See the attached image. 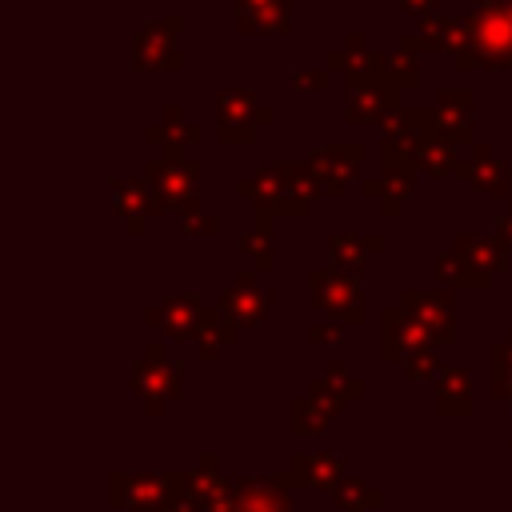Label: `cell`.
<instances>
[{"mask_svg":"<svg viewBox=\"0 0 512 512\" xmlns=\"http://www.w3.org/2000/svg\"><path fill=\"white\" fill-rule=\"evenodd\" d=\"M324 64L332 72H344L348 76V88H376V92L400 96V92H408V88L420 84V64H416L412 52H404V48H396V52H372L360 32H352L344 40V48H332L324 56Z\"/></svg>","mask_w":512,"mask_h":512,"instance_id":"6da1fadb","label":"cell"},{"mask_svg":"<svg viewBox=\"0 0 512 512\" xmlns=\"http://www.w3.org/2000/svg\"><path fill=\"white\" fill-rule=\"evenodd\" d=\"M456 68H512V12L508 4L484 0L464 12V40L452 52Z\"/></svg>","mask_w":512,"mask_h":512,"instance_id":"7a4b0ae2","label":"cell"},{"mask_svg":"<svg viewBox=\"0 0 512 512\" xmlns=\"http://www.w3.org/2000/svg\"><path fill=\"white\" fill-rule=\"evenodd\" d=\"M508 248L496 236H456L452 248H444L436 256V276L448 288H488L496 280V272L504 268Z\"/></svg>","mask_w":512,"mask_h":512,"instance_id":"3957f363","label":"cell"},{"mask_svg":"<svg viewBox=\"0 0 512 512\" xmlns=\"http://www.w3.org/2000/svg\"><path fill=\"white\" fill-rule=\"evenodd\" d=\"M144 180L164 196L168 212H200V160H188L184 152H160V160L144 164Z\"/></svg>","mask_w":512,"mask_h":512,"instance_id":"277c9868","label":"cell"},{"mask_svg":"<svg viewBox=\"0 0 512 512\" xmlns=\"http://www.w3.org/2000/svg\"><path fill=\"white\" fill-rule=\"evenodd\" d=\"M308 296L312 304L336 320V324H360L368 304H364V288H360V276L356 272H340V268H312L308 272Z\"/></svg>","mask_w":512,"mask_h":512,"instance_id":"5b68a950","label":"cell"},{"mask_svg":"<svg viewBox=\"0 0 512 512\" xmlns=\"http://www.w3.org/2000/svg\"><path fill=\"white\" fill-rule=\"evenodd\" d=\"M360 160H364V144L360 140H336V144H320L308 152V172L316 180V192L340 200L352 180L360 176Z\"/></svg>","mask_w":512,"mask_h":512,"instance_id":"8992f818","label":"cell"},{"mask_svg":"<svg viewBox=\"0 0 512 512\" xmlns=\"http://www.w3.org/2000/svg\"><path fill=\"white\" fill-rule=\"evenodd\" d=\"M272 120H276V108L260 104L248 88H224L216 96V136L228 144H248L256 136V128H264Z\"/></svg>","mask_w":512,"mask_h":512,"instance_id":"52a82bcc","label":"cell"},{"mask_svg":"<svg viewBox=\"0 0 512 512\" xmlns=\"http://www.w3.org/2000/svg\"><path fill=\"white\" fill-rule=\"evenodd\" d=\"M180 28H184L180 16L148 20L136 32V40H132V68L136 72H176L184 64V56H180Z\"/></svg>","mask_w":512,"mask_h":512,"instance_id":"ba28073f","label":"cell"},{"mask_svg":"<svg viewBox=\"0 0 512 512\" xmlns=\"http://www.w3.org/2000/svg\"><path fill=\"white\" fill-rule=\"evenodd\" d=\"M132 388H136V396L144 400L148 416H160V412H164V400L180 396V364H172V360L164 356V348L152 340V344L144 348V356L132 364Z\"/></svg>","mask_w":512,"mask_h":512,"instance_id":"9c48e42d","label":"cell"},{"mask_svg":"<svg viewBox=\"0 0 512 512\" xmlns=\"http://www.w3.org/2000/svg\"><path fill=\"white\" fill-rule=\"evenodd\" d=\"M400 308L428 332L432 348L436 344H452L456 340V304H452V288H404L400 292Z\"/></svg>","mask_w":512,"mask_h":512,"instance_id":"30bf717a","label":"cell"},{"mask_svg":"<svg viewBox=\"0 0 512 512\" xmlns=\"http://www.w3.org/2000/svg\"><path fill=\"white\" fill-rule=\"evenodd\" d=\"M172 488L176 472H112V504L124 512H160Z\"/></svg>","mask_w":512,"mask_h":512,"instance_id":"8fae6325","label":"cell"},{"mask_svg":"<svg viewBox=\"0 0 512 512\" xmlns=\"http://www.w3.org/2000/svg\"><path fill=\"white\" fill-rule=\"evenodd\" d=\"M216 308H220L236 328L268 324V320H272V296H268V288L256 284V272H252V268L236 272V284L216 300Z\"/></svg>","mask_w":512,"mask_h":512,"instance_id":"7c38bea8","label":"cell"},{"mask_svg":"<svg viewBox=\"0 0 512 512\" xmlns=\"http://www.w3.org/2000/svg\"><path fill=\"white\" fill-rule=\"evenodd\" d=\"M108 192H112V208L116 216L124 220L128 232H144V224L160 212H168L164 196L140 176V180H108Z\"/></svg>","mask_w":512,"mask_h":512,"instance_id":"4fadbf2b","label":"cell"},{"mask_svg":"<svg viewBox=\"0 0 512 512\" xmlns=\"http://www.w3.org/2000/svg\"><path fill=\"white\" fill-rule=\"evenodd\" d=\"M416 352H432L428 332H424L400 304H388V308L380 312V356L404 364V360L416 356Z\"/></svg>","mask_w":512,"mask_h":512,"instance_id":"5bb4252c","label":"cell"},{"mask_svg":"<svg viewBox=\"0 0 512 512\" xmlns=\"http://www.w3.org/2000/svg\"><path fill=\"white\" fill-rule=\"evenodd\" d=\"M436 136L448 144H472L476 128V100L472 88H440L436 92Z\"/></svg>","mask_w":512,"mask_h":512,"instance_id":"9a60e30c","label":"cell"},{"mask_svg":"<svg viewBox=\"0 0 512 512\" xmlns=\"http://www.w3.org/2000/svg\"><path fill=\"white\" fill-rule=\"evenodd\" d=\"M284 488H324L336 492L344 480V464L336 452H296L284 472H272Z\"/></svg>","mask_w":512,"mask_h":512,"instance_id":"2e32d148","label":"cell"},{"mask_svg":"<svg viewBox=\"0 0 512 512\" xmlns=\"http://www.w3.org/2000/svg\"><path fill=\"white\" fill-rule=\"evenodd\" d=\"M204 316H208V304L192 292H172L164 296L160 308H148V324H164L172 340H196L204 328Z\"/></svg>","mask_w":512,"mask_h":512,"instance_id":"e0dca14e","label":"cell"},{"mask_svg":"<svg viewBox=\"0 0 512 512\" xmlns=\"http://www.w3.org/2000/svg\"><path fill=\"white\" fill-rule=\"evenodd\" d=\"M464 40V16H448V12H432L424 16V24L416 32H408L400 40L404 52L420 56V52H456Z\"/></svg>","mask_w":512,"mask_h":512,"instance_id":"ac0fdd59","label":"cell"},{"mask_svg":"<svg viewBox=\"0 0 512 512\" xmlns=\"http://www.w3.org/2000/svg\"><path fill=\"white\" fill-rule=\"evenodd\" d=\"M232 512H292V496L276 476H236L232 480Z\"/></svg>","mask_w":512,"mask_h":512,"instance_id":"d6986e66","label":"cell"},{"mask_svg":"<svg viewBox=\"0 0 512 512\" xmlns=\"http://www.w3.org/2000/svg\"><path fill=\"white\" fill-rule=\"evenodd\" d=\"M456 176H460V180H468V184H472V192L512 196V192H508V168H504V160H496L492 144H472V156H468V160H460Z\"/></svg>","mask_w":512,"mask_h":512,"instance_id":"ffe728a7","label":"cell"},{"mask_svg":"<svg viewBox=\"0 0 512 512\" xmlns=\"http://www.w3.org/2000/svg\"><path fill=\"white\" fill-rule=\"evenodd\" d=\"M472 368L468 364H444L436 376V412L440 416H472Z\"/></svg>","mask_w":512,"mask_h":512,"instance_id":"44dd1931","label":"cell"},{"mask_svg":"<svg viewBox=\"0 0 512 512\" xmlns=\"http://www.w3.org/2000/svg\"><path fill=\"white\" fill-rule=\"evenodd\" d=\"M240 32H292V0H236Z\"/></svg>","mask_w":512,"mask_h":512,"instance_id":"7402d4cb","label":"cell"},{"mask_svg":"<svg viewBox=\"0 0 512 512\" xmlns=\"http://www.w3.org/2000/svg\"><path fill=\"white\" fill-rule=\"evenodd\" d=\"M404 100L392 92H376V88H348L344 100V120L348 124H384L392 112H400Z\"/></svg>","mask_w":512,"mask_h":512,"instance_id":"603a6c76","label":"cell"},{"mask_svg":"<svg viewBox=\"0 0 512 512\" xmlns=\"http://www.w3.org/2000/svg\"><path fill=\"white\" fill-rule=\"evenodd\" d=\"M308 396H316L320 404H328L332 412H340L348 400H360V396H364V380H356L344 364H328V368L312 380Z\"/></svg>","mask_w":512,"mask_h":512,"instance_id":"cb8c5ba5","label":"cell"},{"mask_svg":"<svg viewBox=\"0 0 512 512\" xmlns=\"http://www.w3.org/2000/svg\"><path fill=\"white\" fill-rule=\"evenodd\" d=\"M144 140L148 144H160V152H184V148H192L200 140V128L192 120H184L180 108H164L160 120L144 128Z\"/></svg>","mask_w":512,"mask_h":512,"instance_id":"d4e9b609","label":"cell"},{"mask_svg":"<svg viewBox=\"0 0 512 512\" xmlns=\"http://www.w3.org/2000/svg\"><path fill=\"white\" fill-rule=\"evenodd\" d=\"M380 236H360V232H336V236H328V256H332V268H340V272H356L360 276V268H364V260L372 256V252H380Z\"/></svg>","mask_w":512,"mask_h":512,"instance_id":"484cf974","label":"cell"},{"mask_svg":"<svg viewBox=\"0 0 512 512\" xmlns=\"http://www.w3.org/2000/svg\"><path fill=\"white\" fill-rule=\"evenodd\" d=\"M408 188H412V180L384 176V172H380V176H368V180L360 184V192H364L368 200H376L384 216H400V212H404V204H408Z\"/></svg>","mask_w":512,"mask_h":512,"instance_id":"4316f807","label":"cell"},{"mask_svg":"<svg viewBox=\"0 0 512 512\" xmlns=\"http://www.w3.org/2000/svg\"><path fill=\"white\" fill-rule=\"evenodd\" d=\"M240 336V328L212 304L208 308V316H204V328H200V336H196V344H200V360H216L220 356V348L224 344H232Z\"/></svg>","mask_w":512,"mask_h":512,"instance_id":"83f0119b","label":"cell"},{"mask_svg":"<svg viewBox=\"0 0 512 512\" xmlns=\"http://www.w3.org/2000/svg\"><path fill=\"white\" fill-rule=\"evenodd\" d=\"M380 172H384V176H400V180H416V172H420L416 144L384 136V140H380Z\"/></svg>","mask_w":512,"mask_h":512,"instance_id":"f1b7e54d","label":"cell"},{"mask_svg":"<svg viewBox=\"0 0 512 512\" xmlns=\"http://www.w3.org/2000/svg\"><path fill=\"white\" fill-rule=\"evenodd\" d=\"M416 160H420V172L424 176H452L456 168H460V160H456V144H448V140H416Z\"/></svg>","mask_w":512,"mask_h":512,"instance_id":"f546056e","label":"cell"},{"mask_svg":"<svg viewBox=\"0 0 512 512\" xmlns=\"http://www.w3.org/2000/svg\"><path fill=\"white\" fill-rule=\"evenodd\" d=\"M488 376H492V396L512 404V328L504 340L488 348Z\"/></svg>","mask_w":512,"mask_h":512,"instance_id":"4dcf8cb0","label":"cell"},{"mask_svg":"<svg viewBox=\"0 0 512 512\" xmlns=\"http://www.w3.org/2000/svg\"><path fill=\"white\" fill-rule=\"evenodd\" d=\"M332 416H336V412H332L328 404H320L316 396H296V400H292V432H296V436H316V432H324Z\"/></svg>","mask_w":512,"mask_h":512,"instance_id":"1f68e13d","label":"cell"},{"mask_svg":"<svg viewBox=\"0 0 512 512\" xmlns=\"http://www.w3.org/2000/svg\"><path fill=\"white\" fill-rule=\"evenodd\" d=\"M332 496H336V508H340V512H372V508L380 504V488H372V484L360 480V476H344Z\"/></svg>","mask_w":512,"mask_h":512,"instance_id":"d6a6232c","label":"cell"},{"mask_svg":"<svg viewBox=\"0 0 512 512\" xmlns=\"http://www.w3.org/2000/svg\"><path fill=\"white\" fill-rule=\"evenodd\" d=\"M240 252L244 256H252V264L260 268V272H268L272 268V232H260V228H248V232H240Z\"/></svg>","mask_w":512,"mask_h":512,"instance_id":"836d02e7","label":"cell"},{"mask_svg":"<svg viewBox=\"0 0 512 512\" xmlns=\"http://www.w3.org/2000/svg\"><path fill=\"white\" fill-rule=\"evenodd\" d=\"M332 80V68L328 64H316V68H304V72H292V88L296 92H324Z\"/></svg>","mask_w":512,"mask_h":512,"instance_id":"e575fe53","label":"cell"},{"mask_svg":"<svg viewBox=\"0 0 512 512\" xmlns=\"http://www.w3.org/2000/svg\"><path fill=\"white\" fill-rule=\"evenodd\" d=\"M440 368H444V364H436V356H432V352H416V356H408V360H404L408 380H436V376H440Z\"/></svg>","mask_w":512,"mask_h":512,"instance_id":"d590c367","label":"cell"},{"mask_svg":"<svg viewBox=\"0 0 512 512\" xmlns=\"http://www.w3.org/2000/svg\"><path fill=\"white\" fill-rule=\"evenodd\" d=\"M180 220H184L180 228H184L188 236H192V232H196V236H216V232H220V220L208 216V212H192V216H180Z\"/></svg>","mask_w":512,"mask_h":512,"instance_id":"8d00e7d4","label":"cell"},{"mask_svg":"<svg viewBox=\"0 0 512 512\" xmlns=\"http://www.w3.org/2000/svg\"><path fill=\"white\" fill-rule=\"evenodd\" d=\"M308 336H312L316 344H336V340L344 336V324H336V320H324V324H312V328H308Z\"/></svg>","mask_w":512,"mask_h":512,"instance_id":"74e56055","label":"cell"},{"mask_svg":"<svg viewBox=\"0 0 512 512\" xmlns=\"http://www.w3.org/2000/svg\"><path fill=\"white\" fill-rule=\"evenodd\" d=\"M492 236L512 252V204H508L504 212H496V220H492Z\"/></svg>","mask_w":512,"mask_h":512,"instance_id":"f35d334b","label":"cell"},{"mask_svg":"<svg viewBox=\"0 0 512 512\" xmlns=\"http://www.w3.org/2000/svg\"><path fill=\"white\" fill-rule=\"evenodd\" d=\"M440 0H400V8L404 12H420V16H432V8H436Z\"/></svg>","mask_w":512,"mask_h":512,"instance_id":"ab89813d","label":"cell"},{"mask_svg":"<svg viewBox=\"0 0 512 512\" xmlns=\"http://www.w3.org/2000/svg\"><path fill=\"white\" fill-rule=\"evenodd\" d=\"M508 452H512V440H508Z\"/></svg>","mask_w":512,"mask_h":512,"instance_id":"60d3db41","label":"cell"},{"mask_svg":"<svg viewBox=\"0 0 512 512\" xmlns=\"http://www.w3.org/2000/svg\"><path fill=\"white\" fill-rule=\"evenodd\" d=\"M508 12H512V4H508Z\"/></svg>","mask_w":512,"mask_h":512,"instance_id":"b9f144b4","label":"cell"}]
</instances>
